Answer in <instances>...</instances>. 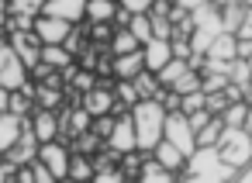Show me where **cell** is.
I'll list each match as a JSON object with an SVG mask.
<instances>
[{
    "label": "cell",
    "mask_w": 252,
    "mask_h": 183,
    "mask_svg": "<svg viewBox=\"0 0 252 183\" xmlns=\"http://www.w3.org/2000/svg\"><path fill=\"white\" fill-rule=\"evenodd\" d=\"M128 31L145 45V42H152L156 38V31H152V18L149 14H131V25H128Z\"/></svg>",
    "instance_id": "cell-28"
},
{
    "label": "cell",
    "mask_w": 252,
    "mask_h": 183,
    "mask_svg": "<svg viewBox=\"0 0 252 183\" xmlns=\"http://www.w3.org/2000/svg\"><path fill=\"white\" fill-rule=\"evenodd\" d=\"M169 42H173V56L176 59H193V45H190L187 35H173Z\"/></svg>",
    "instance_id": "cell-33"
},
{
    "label": "cell",
    "mask_w": 252,
    "mask_h": 183,
    "mask_svg": "<svg viewBox=\"0 0 252 183\" xmlns=\"http://www.w3.org/2000/svg\"><path fill=\"white\" fill-rule=\"evenodd\" d=\"M7 4H11V14H32V18H38L42 7H45V0H7Z\"/></svg>",
    "instance_id": "cell-31"
},
{
    "label": "cell",
    "mask_w": 252,
    "mask_h": 183,
    "mask_svg": "<svg viewBox=\"0 0 252 183\" xmlns=\"http://www.w3.org/2000/svg\"><path fill=\"white\" fill-rule=\"evenodd\" d=\"M118 0H87V25H114Z\"/></svg>",
    "instance_id": "cell-18"
},
{
    "label": "cell",
    "mask_w": 252,
    "mask_h": 183,
    "mask_svg": "<svg viewBox=\"0 0 252 183\" xmlns=\"http://www.w3.org/2000/svg\"><path fill=\"white\" fill-rule=\"evenodd\" d=\"M42 14L63 18V21H69V25H83V21H87V0H45Z\"/></svg>",
    "instance_id": "cell-9"
},
{
    "label": "cell",
    "mask_w": 252,
    "mask_h": 183,
    "mask_svg": "<svg viewBox=\"0 0 252 183\" xmlns=\"http://www.w3.org/2000/svg\"><path fill=\"white\" fill-rule=\"evenodd\" d=\"M218 149H221V159L228 166H235V169L249 166L252 162V128H231V124H224Z\"/></svg>",
    "instance_id": "cell-3"
},
{
    "label": "cell",
    "mask_w": 252,
    "mask_h": 183,
    "mask_svg": "<svg viewBox=\"0 0 252 183\" xmlns=\"http://www.w3.org/2000/svg\"><path fill=\"white\" fill-rule=\"evenodd\" d=\"M245 7L249 4H242V0H228V4H221V25H224V31H238V25L245 21Z\"/></svg>",
    "instance_id": "cell-22"
},
{
    "label": "cell",
    "mask_w": 252,
    "mask_h": 183,
    "mask_svg": "<svg viewBox=\"0 0 252 183\" xmlns=\"http://www.w3.org/2000/svg\"><path fill=\"white\" fill-rule=\"evenodd\" d=\"M145 69V56L142 49L128 52V56H114V80H135Z\"/></svg>",
    "instance_id": "cell-17"
},
{
    "label": "cell",
    "mask_w": 252,
    "mask_h": 183,
    "mask_svg": "<svg viewBox=\"0 0 252 183\" xmlns=\"http://www.w3.org/2000/svg\"><path fill=\"white\" fill-rule=\"evenodd\" d=\"M42 62L56 66V69H69L76 62V56L66 49V45H42Z\"/></svg>",
    "instance_id": "cell-23"
},
{
    "label": "cell",
    "mask_w": 252,
    "mask_h": 183,
    "mask_svg": "<svg viewBox=\"0 0 252 183\" xmlns=\"http://www.w3.org/2000/svg\"><path fill=\"white\" fill-rule=\"evenodd\" d=\"M28 76H32V69L14 56L11 42H4V45H0V87H7V90H21V87L28 83Z\"/></svg>",
    "instance_id": "cell-4"
},
{
    "label": "cell",
    "mask_w": 252,
    "mask_h": 183,
    "mask_svg": "<svg viewBox=\"0 0 252 183\" xmlns=\"http://www.w3.org/2000/svg\"><path fill=\"white\" fill-rule=\"evenodd\" d=\"M200 107H207V93L204 90H190V93H183V114H190V111H200Z\"/></svg>",
    "instance_id": "cell-32"
},
{
    "label": "cell",
    "mask_w": 252,
    "mask_h": 183,
    "mask_svg": "<svg viewBox=\"0 0 252 183\" xmlns=\"http://www.w3.org/2000/svg\"><path fill=\"white\" fill-rule=\"evenodd\" d=\"M221 131H224V118L214 114V118L197 131V145H218V142H221Z\"/></svg>",
    "instance_id": "cell-27"
},
{
    "label": "cell",
    "mask_w": 252,
    "mask_h": 183,
    "mask_svg": "<svg viewBox=\"0 0 252 183\" xmlns=\"http://www.w3.org/2000/svg\"><path fill=\"white\" fill-rule=\"evenodd\" d=\"M235 38H252V7H245V21L238 25Z\"/></svg>",
    "instance_id": "cell-37"
},
{
    "label": "cell",
    "mask_w": 252,
    "mask_h": 183,
    "mask_svg": "<svg viewBox=\"0 0 252 183\" xmlns=\"http://www.w3.org/2000/svg\"><path fill=\"white\" fill-rule=\"evenodd\" d=\"M145 155H149V152H142V149H131V152H125V155H121V169H125V176H128V180H138V169H142Z\"/></svg>",
    "instance_id": "cell-30"
},
{
    "label": "cell",
    "mask_w": 252,
    "mask_h": 183,
    "mask_svg": "<svg viewBox=\"0 0 252 183\" xmlns=\"http://www.w3.org/2000/svg\"><path fill=\"white\" fill-rule=\"evenodd\" d=\"M73 25L63 21V18H52V14H38L35 18V35L42 38V45H63L69 38Z\"/></svg>",
    "instance_id": "cell-8"
},
{
    "label": "cell",
    "mask_w": 252,
    "mask_h": 183,
    "mask_svg": "<svg viewBox=\"0 0 252 183\" xmlns=\"http://www.w3.org/2000/svg\"><path fill=\"white\" fill-rule=\"evenodd\" d=\"M166 138H169L183 155H190V152L197 149V131H193V124H190V118H187L183 111H169V118H166Z\"/></svg>",
    "instance_id": "cell-6"
},
{
    "label": "cell",
    "mask_w": 252,
    "mask_h": 183,
    "mask_svg": "<svg viewBox=\"0 0 252 183\" xmlns=\"http://www.w3.org/2000/svg\"><path fill=\"white\" fill-rule=\"evenodd\" d=\"M114 104H118V97H114V87H107V83H97L94 90L83 93V107H87L94 118H100V114H114Z\"/></svg>",
    "instance_id": "cell-10"
},
{
    "label": "cell",
    "mask_w": 252,
    "mask_h": 183,
    "mask_svg": "<svg viewBox=\"0 0 252 183\" xmlns=\"http://www.w3.org/2000/svg\"><path fill=\"white\" fill-rule=\"evenodd\" d=\"M204 59H214V62H231V59H238V38H235L231 31H221V35L207 45Z\"/></svg>",
    "instance_id": "cell-14"
},
{
    "label": "cell",
    "mask_w": 252,
    "mask_h": 183,
    "mask_svg": "<svg viewBox=\"0 0 252 183\" xmlns=\"http://www.w3.org/2000/svg\"><path fill=\"white\" fill-rule=\"evenodd\" d=\"M231 100H228V93L224 90H214V93H207V111L211 114H224V107H228Z\"/></svg>",
    "instance_id": "cell-34"
},
{
    "label": "cell",
    "mask_w": 252,
    "mask_h": 183,
    "mask_svg": "<svg viewBox=\"0 0 252 183\" xmlns=\"http://www.w3.org/2000/svg\"><path fill=\"white\" fill-rule=\"evenodd\" d=\"M135 49H142V42H138L128 28H114V35H111V52H114V56H128V52H135Z\"/></svg>",
    "instance_id": "cell-24"
},
{
    "label": "cell",
    "mask_w": 252,
    "mask_h": 183,
    "mask_svg": "<svg viewBox=\"0 0 252 183\" xmlns=\"http://www.w3.org/2000/svg\"><path fill=\"white\" fill-rule=\"evenodd\" d=\"M69 180H94V159H90V155H83V152H73Z\"/></svg>",
    "instance_id": "cell-29"
},
{
    "label": "cell",
    "mask_w": 252,
    "mask_h": 183,
    "mask_svg": "<svg viewBox=\"0 0 252 183\" xmlns=\"http://www.w3.org/2000/svg\"><path fill=\"white\" fill-rule=\"evenodd\" d=\"M114 97H118V104H114V114H128L142 97H138V87H135V80H114Z\"/></svg>",
    "instance_id": "cell-19"
},
{
    "label": "cell",
    "mask_w": 252,
    "mask_h": 183,
    "mask_svg": "<svg viewBox=\"0 0 252 183\" xmlns=\"http://www.w3.org/2000/svg\"><path fill=\"white\" fill-rule=\"evenodd\" d=\"M135 87H138V97L145 100V97H159L162 93V83H159V76L152 73V69H142L138 76H135Z\"/></svg>",
    "instance_id": "cell-26"
},
{
    "label": "cell",
    "mask_w": 252,
    "mask_h": 183,
    "mask_svg": "<svg viewBox=\"0 0 252 183\" xmlns=\"http://www.w3.org/2000/svg\"><path fill=\"white\" fill-rule=\"evenodd\" d=\"M25 124H28V118H18V114H0V155H4L18 138H21V131H25Z\"/></svg>",
    "instance_id": "cell-15"
},
{
    "label": "cell",
    "mask_w": 252,
    "mask_h": 183,
    "mask_svg": "<svg viewBox=\"0 0 252 183\" xmlns=\"http://www.w3.org/2000/svg\"><path fill=\"white\" fill-rule=\"evenodd\" d=\"M59 128H63L59 111H45V107H38V111L32 114V131L38 135V142H52V138H59Z\"/></svg>",
    "instance_id": "cell-13"
},
{
    "label": "cell",
    "mask_w": 252,
    "mask_h": 183,
    "mask_svg": "<svg viewBox=\"0 0 252 183\" xmlns=\"http://www.w3.org/2000/svg\"><path fill=\"white\" fill-rule=\"evenodd\" d=\"M187 118H190V124H193V131H200V128H204V124H207V121H211L214 114H211L207 107H200V111H190Z\"/></svg>",
    "instance_id": "cell-36"
},
{
    "label": "cell",
    "mask_w": 252,
    "mask_h": 183,
    "mask_svg": "<svg viewBox=\"0 0 252 183\" xmlns=\"http://www.w3.org/2000/svg\"><path fill=\"white\" fill-rule=\"evenodd\" d=\"M7 42H11L14 56H18L28 69H35V66L42 62V38H38L35 31H11Z\"/></svg>",
    "instance_id": "cell-7"
},
{
    "label": "cell",
    "mask_w": 252,
    "mask_h": 183,
    "mask_svg": "<svg viewBox=\"0 0 252 183\" xmlns=\"http://www.w3.org/2000/svg\"><path fill=\"white\" fill-rule=\"evenodd\" d=\"M35 104L45 107V111H63V107H66V90H63V87L38 83V87H35Z\"/></svg>",
    "instance_id": "cell-21"
},
{
    "label": "cell",
    "mask_w": 252,
    "mask_h": 183,
    "mask_svg": "<svg viewBox=\"0 0 252 183\" xmlns=\"http://www.w3.org/2000/svg\"><path fill=\"white\" fill-rule=\"evenodd\" d=\"M38 159L52 169L56 180H69V162H73V149L63 142V138H52V142H42L38 145Z\"/></svg>",
    "instance_id": "cell-5"
},
{
    "label": "cell",
    "mask_w": 252,
    "mask_h": 183,
    "mask_svg": "<svg viewBox=\"0 0 252 183\" xmlns=\"http://www.w3.org/2000/svg\"><path fill=\"white\" fill-rule=\"evenodd\" d=\"M138 180H142V183H176L180 176H176L173 169H166V166L149 152L145 162H142V169H138Z\"/></svg>",
    "instance_id": "cell-16"
},
{
    "label": "cell",
    "mask_w": 252,
    "mask_h": 183,
    "mask_svg": "<svg viewBox=\"0 0 252 183\" xmlns=\"http://www.w3.org/2000/svg\"><path fill=\"white\" fill-rule=\"evenodd\" d=\"M180 180L228 183V180H238V169L221 159V149H218V145H197V149L187 155V166L180 169Z\"/></svg>",
    "instance_id": "cell-1"
},
{
    "label": "cell",
    "mask_w": 252,
    "mask_h": 183,
    "mask_svg": "<svg viewBox=\"0 0 252 183\" xmlns=\"http://www.w3.org/2000/svg\"><path fill=\"white\" fill-rule=\"evenodd\" d=\"M118 4H121L125 11H131V14H149L152 0H118Z\"/></svg>",
    "instance_id": "cell-35"
},
{
    "label": "cell",
    "mask_w": 252,
    "mask_h": 183,
    "mask_svg": "<svg viewBox=\"0 0 252 183\" xmlns=\"http://www.w3.org/2000/svg\"><path fill=\"white\" fill-rule=\"evenodd\" d=\"M7 111H11V90L0 87V114H7Z\"/></svg>",
    "instance_id": "cell-38"
},
{
    "label": "cell",
    "mask_w": 252,
    "mask_h": 183,
    "mask_svg": "<svg viewBox=\"0 0 252 183\" xmlns=\"http://www.w3.org/2000/svg\"><path fill=\"white\" fill-rule=\"evenodd\" d=\"M200 4H207V0H176V7H183V11H197Z\"/></svg>",
    "instance_id": "cell-39"
},
{
    "label": "cell",
    "mask_w": 252,
    "mask_h": 183,
    "mask_svg": "<svg viewBox=\"0 0 252 183\" xmlns=\"http://www.w3.org/2000/svg\"><path fill=\"white\" fill-rule=\"evenodd\" d=\"M166 118L169 111L162 107L159 97H145L131 107V121H135V138L142 152H152L162 138H166Z\"/></svg>",
    "instance_id": "cell-2"
},
{
    "label": "cell",
    "mask_w": 252,
    "mask_h": 183,
    "mask_svg": "<svg viewBox=\"0 0 252 183\" xmlns=\"http://www.w3.org/2000/svg\"><path fill=\"white\" fill-rule=\"evenodd\" d=\"M107 145H111V149H118L121 155H125V152H131V149H138V138H135V121H131V111H128V114H118V121H114V131H111Z\"/></svg>",
    "instance_id": "cell-11"
},
{
    "label": "cell",
    "mask_w": 252,
    "mask_h": 183,
    "mask_svg": "<svg viewBox=\"0 0 252 183\" xmlns=\"http://www.w3.org/2000/svg\"><path fill=\"white\" fill-rule=\"evenodd\" d=\"M187 69H190V59H176V56H173V59H169V62H166V66L156 73V76H159V83L169 90V87H173V83H176V80L187 73Z\"/></svg>",
    "instance_id": "cell-25"
},
{
    "label": "cell",
    "mask_w": 252,
    "mask_h": 183,
    "mask_svg": "<svg viewBox=\"0 0 252 183\" xmlns=\"http://www.w3.org/2000/svg\"><path fill=\"white\" fill-rule=\"evenodd\" d=\"M152 155H156V159H159V162H162L166 169H173L176 176H180V169L187 166V155H183V152H180V149H176V145H173L169 138H162V142H159V145L152 149Z\"/></svg>",
    "instance_id": "cell-20"
},
{
    "label": "cell",
    "mask_w": 252,
    "mask_h": 183,
    "mask_svg": "<svg viewBox=\"0 0 252 183\" xmlns=\"http://www.w3.org/2000/svg\"><path fill=\"white\" fill-rule=\"evenodd\" d=\"M142 56H145V69L159 73V69L173 59V42H169V38H152V42L142 45Z\"/></svg>",
    "instance_id": "cell-12"
}]
</instances>
